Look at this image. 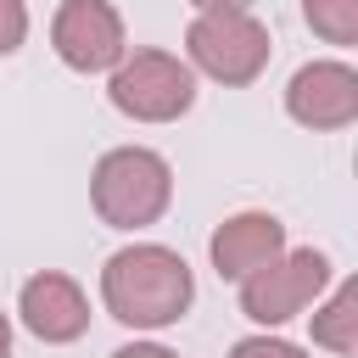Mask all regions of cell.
I'll list each match as a JSON object with an SVG mask.
<instances>
[{
  "label": "cell",
  "instance_id": "obj_1",
  "mask_svg": "<svg viewBox=\"0 0 358 358\" xmlns=\"http://www.w3.org/2000/svg\"><path fill=\"white\" fill-rule=\"evenodd\" d=\"M196 296V280H190V263L168 246H123L106 257L101 268V302L117 324H134V330H162L173 319H185Z\"/></svg>",
  "mask_w": 358,
  "mask_h": 358
},
{
  "label": "cell",
  "instance_id": "obj_2",
  "mask_svg": "<svg viewBox=\"0 0 358 358\" xmlns=\"http://www.w3.org/2000/svg\"><path fill=\"white\" fill-rule=\"evenodd\" d=\"M90 196H95V213L112 229H145L173 201V168L145 145H117L95 162Z\"/></svg>",
  "mask_w": 358,
  "mask_h": 358
},
{
  "label": "cell",
  "instance_id": "obj_3",
  "mask_svg": "<svg viewBox=\"0 0 358 358\" xmlns=\"http://www.w3.org/2000/svg\"><path fill=\"white\" fill-rule=\"evenodd\" d=\"M185 50L207 78L252 84L268 67V28L246 6H213V11H196L190 34H185Z\"/></svg>",
  "mask_w": 358,
  "mask_h": 358
},
{
  "label": "cell",
  "instance_id": "obj_4",
  "mask_svg": "<svg viewBox=\"0 0 358 358\" xmlns=\"http://www.w3.org/2000/svg\"><path fill=\"white\" fill-rule=\"evenodd\" d=\"M106 95L134 123H173L196 101V73L168 50H134V56H123L112 67Z\"/></svg>",
  "mask_w": 358,
  "mask_h": 358
},
{
  "label": "cell",
  "instance_id": "obj_5",
  "mask_svg": "<svg viewBox=\"0 0 358 358\" xmlns=\"http://www.w3.org/2000/svg\"><path fill=\"white\" fill-rule=\"evenodd\" d=\"M330 280V257L302 246V252H280L274 263H263L257 274L241 280V313L257 324H285L296 319Z\"/></svg>",
  "mask_w": 358,
  "mask_h": 358
},
{
  "label": "cell",
  "instance_id": "obj_6",
  "mask_svg": "<svg viewBox=\"0 0 358 358\" xmlns=\"http://www.w3.org/2000/svg\"><path fill=\"white\" fill-rule=\"evenodd\" d=\"M50 39L73 73H106L123 62V17L112 11V0H62Z\"/></svg>",
  "mask_w": 358,
  "mask_h": 358
},
{
  "label": "cell",
  "instance_id": "obj_7",
  "mask_svg": "<svg viewBox=\"0 0 358 358\" xmlns=\"http://www.w3.org/2000/svg\"><path fill=\"white\" fill-rule=\"evenodd\" d=\"M285 112L302 129H347L358 117V73L347 62H308L285 84Z\"/></svg>",
  "mask_w": 358,
  "mask_h": 358
},
{
  "label": "cell",
  "instance_id": "obj_8",
  "mask_svg": "<svg viewBox=\"0 0 358 358\" xmlns=\"http://www.w3.org/2000/svg\"><path fill=\"white\" fill-rule=\"evenodd\" d=\"M207 252H213V268L224 280H246V274H257L263 263H274L285 252V224L274 213H235L213 229Z\"/></svg>",
  "mask_w": 358,
  "mask_h": 358
},
{
  "label": "cell",
  "instance_id": "obj_9",
  "mask_svg": "<svg viewBox=\"0 0 358 358\" xmlns=\"http://www.w3.org/2000/svg\"><path fill=\"white\" fill-rule=\"evenodd\" d=\"M17 313L39 341H78L90 330V302H84L78 280H67V274H34L22 285Z\"/></svg>",
  "mask_w": 358,
  "mask_h": 358
},
{
  "label": "cell",
  "instance_id": "obj_10",
  "mask_svg": "<svg viewBox=\"0 0 358 358\" xmlns=\"http://www.w3.org/2000/svg\"><path fill=\"white\" fill-rule=\"evenodd\" d=\"M313 341L330 352H352L358 347V285H336V296L313 313Z\"/></svg>",
  "mask_w": 358,
  "mask_h": 358
},
{
  "label": "cell",
  "instance_id": "obj_11",
  "mask_svg": "<svg viewBox=\"0 0 358 358\" xmlns=\"http://www.w3.org/2000/svg\"><path fill=\"white\" fill-rule=\"evenodd\" d=\"M302 17L330 45H352L358 39V0H302Z\"/></svg>",
  "mask_w": 358,
  "mask_h": 358
},
{
  "label": "cell",
  "instance_id": "obj_12",
  "mask_svg": "<svg viewBox=\"0 0 358 358\" xmlns=\"http://www.w3.org/2000/svg\"><path fill=\"white\" fill-rule=\"evenodd\" d=\"M28 34V6L22 0H0V56H11Z\"/></svg>",
  "mask_w": 358,
  "mask_h": 358
},
{
  "label": "cell",
  "instance_id": "obj_13",
  "mask_svg": "<svg viewBox=\"0 0 358 358\" xmlns=\"http://www.w3.org/2000/svg\"><path fill=\"white\" fill-rule=\"evenodd\" d=\"M229 358H302V347L274 341V336H246V341H235V347H229Z\"/></svg>",
  "mask_w": 358,
  "mask_h": 358
},
{
  "label": "cell",
  "instance_id": "obj_14",
  "mask_svg": "<svg viewBox=\"0 0 358 358\" xmlns=\"http://www.w3.org/2000/svg\"><path fill=\"white\" fill-rule=\"evenodd\" d=\"M112 358H179V352H168V347H157V341H129V347H117Z\"/></svg>",
  "mask_w": 358,
  "mask_h": 358
},
{
  "label": "cell",
  "instance_id": "obj_15",
  "mask_svg": "<svg viewBox=\"0 0 358 358\" xmlns=\"http://www.w3.org/2000/svg\"><path fill=\"white\" fill-rule=\"evenodd\" d=\"M0 358H11V319L0 313Z\"/></svg>",
  "mask_w": 358,
  "mask_h": 358
},
{
  "label": "cell",
  "instance_id": "obj_16",
  "mask_svg": "<svg viewBox=\"0 0 358 358\" xmlns=\"http://www.w3.org/2000/svg\"><path fill=\"white\" fill-rule=\"evenodd\" d=\"M196 11H213V6H246V0H190Z\"/></svg>",
  "mask_w": 358,
  "mask_h": 358
}]
</instances>
